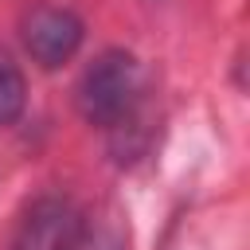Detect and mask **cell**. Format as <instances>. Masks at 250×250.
<instances>
[{"label": "cell", "mask_w": 250, "mask_h": 250, "mask_svg": "<svg viewBox=\"0 0 250 250\" xmlns=\"http://www.w3.org/2000/svg\"><path fill=\"white\" fill-rule=\"evenodd\" d=\"M145 94H148L145 66L125 47L102 51L82 70V78L74 86L78 113L94 129H105L113 137V145H121L125 133L141 129V121H145Z\"/></svg>", "instance_id": "6da1fadb"}, {"label": "cell", "mask_w": 250, "mask_h": 250, "mask_svg": "<svg viewBox=\"0 0 250 250\" xmlns=\"http://www.w3.org/2000/svg\"><path fill=\"white\" fill-rule=\"evenodd\" d=\"M20 31H23L27 55H31L43 70H55V66L70 62V59L78 55L82 39H86L82 20H78L70 8H62V4H39V8H31V12L23 16V27H20Z\"/></svg>", "instance_id": "7a4b0ae2"}, {"label": "cell", "mask_w": 250, "mask_h": 250, "mask_svg": "<svg viewBox=\"0 0 250 250\" xmlns=\"http://www.w3.org/2000/svg\"><path fill=\"white\" fill-rule=\"evenodd\" d=\"M74 227H78V219H74L70 203L59 199V195H43L20 219L8 250H66Z\"/></svg>", "instance_id": "3957f363"}, {"label": "cell", "mask_w": 250, "mask_h": 250, "mask_svg": "<svg viewBox=\"0 0 250 250\" xmlns=\"http://www.w3.org/2000/svg\"><path fill=\"white\" fill-rule=\"evenodd\" d=\"M66 250H129V238L117 219H86L74 227Z\"/></svg>", "instance_id": "277c9868"}, {"label": "cell", "mask_w": 250, "mask_h": 250, "mask_svg": "<svg viewBox=\"0 0 250 250\" xmlns=\"http://www.w3.org/2000/svg\"><path fill=\"white\" fill-rule=\"evenodd\" d=\"M27 105V82L20 62L0 47V125H12Z\"/></svg>", "instance_id": "5b68a950"}]
</instances>
